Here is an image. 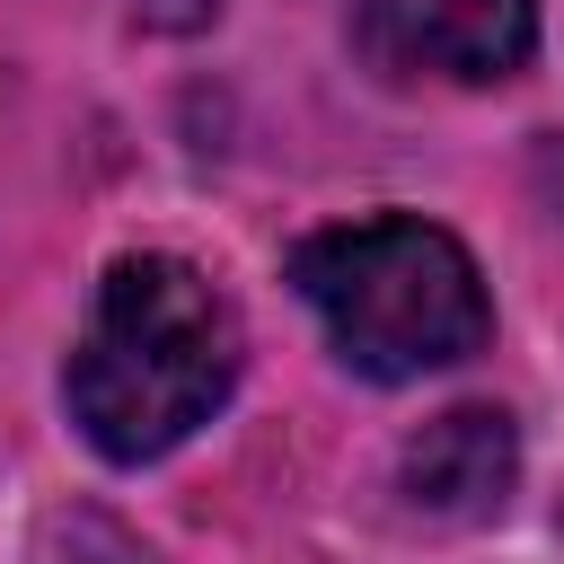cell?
<instances>
[{
	"label": "cell",
	"mask_w": 564,
	"mask_h": 564,
	"mask_svg": "<svg viewBox=\"0 0 564 564\" xmlns=\"http://www.w3.org/2000/svg\"><path fill=\"white\" fill-rule=\"evenodd\" d=\"M529 176H538V194L564 212V132H538V150H529Z\"/></svg>",
	"instance_id": "5b68a950"
},
{
	"label": "cell",
	"mask_w": 564,
	"mask_h": 564,
	"mask_svg": "<svg viewBox=\"0 0 564 564\" xmlns=\"http://www.w3.org/2000/svg\"><path fill=\"white\" fill-rule=\"evenodd\" d=\"M291 282L317 308L335 361L379 388L449 370V361L485 352V335H494L476 256L423 212H370V220H335V229L300 238Z\"/></svg>",
	"instance_id": "7a4b0ae2"
},
{
	"label": "cell",
	"mask_w": 564,
	"mask_h": 564,
	"mask_svg": "<svg viewBox=\"0 0 564 564\" xmlns=\"http://www.w3.org/2000/svg\"><path fill=\"white\" fill-rule=\"evenodd\" d=\"M520 485V432L502 405H449L397 449V494L432 520H485Z\"/></svg>",
	"instance_id": "277c9868"
},
{
	"label": "cell",
	"mask_w": 564,
	"mask_h": 564,
	"mask_svg": "<svg viewBox=\"0 0 564 564\" xmlns=\"http://www.w3.org/2000/svg\"><path fill=\"white\" fill-rule=\"evenodd\" d=\"M352 44L397 88H494L538 53V0H352Z\"/></svg>",
	"instance_id": "3957f363"
},
{
	"label": "cell",
	"mask_w": 564,
	"mask_h": 564,
	"mask_svg": "<svg viewBox=\"0 0 564 564\" xmlns=\"http://www.w3.org/2000/svg\"><path fill=\"white\" fill-rule=\"evenodd\" d=\"M238 370L247 326L229 291L185 256H123L106 264L88 326L62 361V405L97 458L150 467L229 405Z\"/></svg>",
	"instance_id": "6da1fadb"
}]
</instances>
